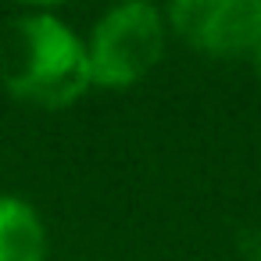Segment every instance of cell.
Listing matches in <instances>:
<instances>
[{
	"instance_id": "6da1fadb",
	"label": "cell",
	"mask_w": 261,
	"mask_h": 261,
	"mask_svg": "<svg viewBox=\"0 0 261 261\" xmlns=\"http://www.w3.org/2000/svg\"><path fill=\"white\" fill-rule=\"evenodd\" d=\"M0 83L29 108L65 111L93 86L86 40L47 11L22 15L0 33Z\"/></svg>"
},
{
	"instance_id": "5b68a950",
	"label": "cell",
	"mask_w": 261,
	"mask_h": 261,
	"mask_svg": "<svg viewBox=\"0 0 261 261\" xmlns=\"http://www.w3.org/2000/svg\"><path fill=\"white\" fill-rule=\"evenodd\" d=\"M18 4H25V8H40V11H50V8L68 4V0H18Z\"/></svg>"
},
{
	"instance_id": "7a4b0ae2",
	"label": "cell",
	"mask_w": 261,
	"mask_h": 261,
	"mask_svg": "<svg viewBox=\"0 0 261 261\" xmlns=\"http://www.w3.org/2000/svg\"><path fill=\"white\" fill-rule=\"evenodd\" d=\"M168 22L154 0H122L100 15L86 40L90 79L100 90H129L165 58Z\"/></svg>"
},
{
	"instance_id": "277c9868",
	"label": "cell",
	"mask_w": 261,
	"mask_h": 261,
	"mask_svg": "<svg viewBox=\"0 0 261 261\" xmlns=\"http://www.w3.org/2000/svg\"><path fill=\"white\" fill-rule=\"evenodd\" d=\"M0 261H47V225L40 211L11 193H0Z\"/></svg>"
},
{
	"instance_id": "3957f363",
	"label": "cell",
	"mask_w": 261,
	"mask_h": 261,
	"mask_svg": "<svg viewBox=\"0 0 261 261\" xmlns=\"http://www.w3.org/2000/svg\"><path fill=\"white\" fill-rule=\"evenodd\" d=\"M168 29L207 58L254 54L261 43V0H168Z\"/></svg>"
},
{
	"instance_id": "8992f818",
	"label": "cell",
	"mask_w": 261,
	"mask_h": 261,
	"mask_svg": "<svg viewBox=\"0 0 261 261\" xmlns=\"http://www.w3.org/2000/svg\"><path fill=\"white\" fill-rule=\"evenodd\" d=\"M254 65H257V72H261V43L254 47Z\"/></svg>"
}]
</instances>
